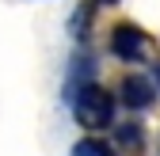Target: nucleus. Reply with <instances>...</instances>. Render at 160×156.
Listing matches in <instances>:
<instances>
[{
    "label": "nucleus",
    "mask_w": 160,
    "mask_h": 156,
    "mask_svg": "<svg viewBox=\"0 0 160 156\" xmlns=\"http://www.w3.org/2000/svg\"><path fill=\"white\" fill-rule=\"evenodd\" d=\"M72 118L76 126H84L92 133L99 129H111L118 118H114V110H118V95H111L103 84H95V80H84L80 88H72Z\"/></svg>",
    "instance_id": "obj_1"
},
{
    "label": "nucleus",
    "mask_w": 160,
    "mask_h": 156,
    "mask_svg": "<svg viewBox=\"0 0 160 156\" xmlns=\"http://www.w3.org/2000/svg\"><path fill=\"white\" fill-rule=\"evenodd\" d=\"M107 50H111V57H118V61L137 65V61H145V53H149V34L137 23H118V27H111Z\"/></svg>",
    "instance_id": "obj_2"
},
{
    "label": "nucleus",
    "mask_w": 160,
    "mask_h": 156,
    "mask_svg": "<svg viewBox=\"0 0 160 156\" xmlns=\"http://www.w3.org/2000/svg\"><path fill=\"white\" fill-rule=\"evenodd\" d=\"M156 95H160V88H156L152 76H145V72H130L126 80L118 84V99H122L130 110H149L156 103Z\"/></svg>",
    "instance_id": "obj_3"
},
{
    "label": "nucleus",
    "mask_w": 160,
    "mask_h": 156,
    "mask_svg": "<svg viewBox=\"0 0 160 156\" xmlns=\"http://www.w3.org/2000/svg\"><path fill=\"white\" fill-rule=\"evenodd\" d=\"M111 129H114V141L122 145V149H141V145H145V129H141V122H114Z\"/></svg>",
    "instance_id": "obj_4"
},
{
    "label": "nucleus",
    "mask_w": 160,
    "mask_h": 156,
    "mask_svg": "<svg viewBox=\"0 0 160 156\" xmlns=\"http://www.w3.org/2000/svg\"><path fill=\"white\" fill-rule=\"evenodd\" d=\"M69 156H114V149L107 141H99V137H80Z\"/></svg>",
    "instance_id": "obj_5"
},
{
    "label": "nucleus",
    "mask_w": 160,
    "mask_h": 156,
    "mask_svg": "<svg viewBox=\"0 0 160 156\" xmlns=\"http://www.w3.org/2000/svg\"><path fill=\"white\" fill-rule=\"evenodd\" d=\"M152 80H156V88H160V65H156V72H152Z\"/></svg>",
    "instance_id": "obj_6"
},
{
    "label": "nucleus",
    "mask_w": 160,
    "mask_h": 156,
    "mask_svg": "<svg viewBox=\"0 0 160 156\" xmlns=\"http://www.w3.org/2000/svg\"><path fill=\"white\" fill-rule=\"evenodd\" d=\"M95 4H118V0H95Z\"/></svg>",
    "instance_id": "obj_7"
}]
</instances>
